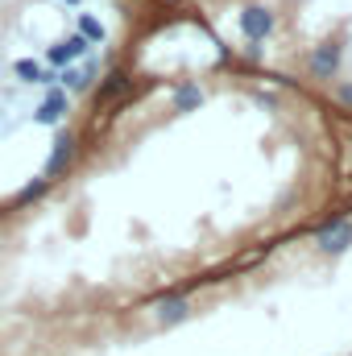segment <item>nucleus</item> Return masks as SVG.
Returning <instances> with one entry per match:
<instances>
[{
	"mask_svg": "<svg viewBox=\"0 0 352 356\" xmlns=\"http://www.w3.org/2000/svg\"><path fill=\"white\" fill-rule=\"evenodd\" d=\"M349 245H352V224L349 220H332V224L319 228V249H323V253H344Z\"/></svg>",
	"mask_w": 352,
	"mask_h": 356,
	"instance_id": "obj_4",
	"label": "nucleus"
},
{
	"mask_svg": "<svg viewBox=\"0 0 352 356\" xmlns=\"http://www.w3.org/2000/svg\"><path fill=\"white\" fill-rule=\"evenodd\" d=\"M75 162V133H58L54 137V149H50V158H46V170H42V178H63L67 175V166Z\"/></svg>",
	"mask_w": 352,
	"mask_h": 356,
	"instance_id": "obj_1",
	"label": "nucleus"
},
{
	"mask_svg": "<svg viewBox=\"0 0 352 356\" xmlns=\"http://www.w3.org/2000/svg\"><path fill=\"white\" fill-rule=\"evenodd\" d=\"M191 315V302L182 298V294H166V298H158V307H154V319L162 323V327H175Z\"/></svg>",
	"mask_w": 352,
	"mask_h": 356,
	"instance_id": "obj_5",
	"label": "nucleus"
},
{
	"mask_svg": "<svg viewBox=\"0 0 352 356\" xmlns=\"http://www.w3.org/2000/svg\"><path fill=\"white\" fill-rule=\"evenodd\" d=\"M71 4H79V0H71Z\"/></svg>",
	"mask_w": 352,
	"mask_h": 356,
	"instance_id": "obj_9",
	"label": "nucleus"
},
{
	"mask_svg": "<svg viewBox=\"0 0 352 356\" xmlns=\"http://www.w3.org/2000/svg\"><path fill=\"white\" fill-rule=\"evenodd\" d=\"M79 33H83L88 42H104V38H108V33H104V25H99L91 13H83V17H79Z\"/></svg>",
	"mask_w": 352,
	"mask_h": 356,
	"instance_id": "obj_6",
	"label": "nucleus"
},
{
	"mask_svg": "<svg viewBox=\"0 0 352 356\" xmlns=\"http://www.w3.org/2000/svg\"><path fill=\"white\" fill-rule=\"evenodd\" d=\"M95 79H99V63L95 58H83L79 67H67L63 71V91L67 95H83V91L95 88Z\"/></svg>",
	"mask_w": 352,
	"mask_h": 356,
	"instance_id": "obj_2",
	"label": "nucleus"
},
{
	"mask_svg": "<svg viewBox=\"0 0 352 356\" xmlns=\"http://www.w3.org/2000/svg\"><path fill=\"white\" fill-rule=\"evenodd\" d=\"M67 108H71V95H67L63 88H50L46 95H42L33 120H38V124H63V120H67Z\"/></svg>",
	"mask_w": 352,
	"mask_h": 356,
	"instance_id": "obj_3",
	"label": "nucleus"
},
{
	"mask_svg": "<svg viewBox=\"0 0 352 356\" xmlns=\"http://www.w3.org/2000/svg\"><path fill=\"white\" fill-rule=\"evenodd\" d=\"M175 104L182 108V112H186V108H195V104H203V91H199V88H182V91L175 95Z\"/></svg>",
	"mask_w": 352,
	"mask_h": 356,
	"instance_id": "obj_8",
	"label": "nucleus"
},
{
	"mask_svg": "<svg viewBox=\"0 0 352 356\" xmlns=\"http://www.w3.org/2000/svg\"><path fill=\"white\" fill-rule=\"evenodd\" d=\"M46 191H50V178H33V182L21 191V203H33V199H42Z\"/></svg>",
	"mask_w": 352,
	"mask_h": 356,
	"instance_id": "obj_7",
	"label": "nucleus"
}]
</instances>
